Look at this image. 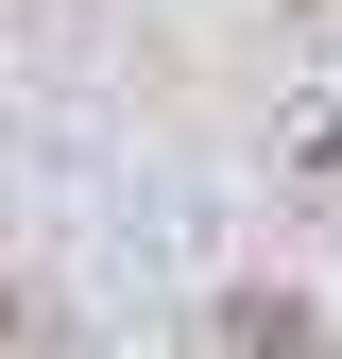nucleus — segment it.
Returning <instances> with one entry per match:
<instances>
[{
	"label": "nucleus",
	"mask_w": 342,
	"mask_h": 359,
	"mask_svg": "<svg viewBox=\"0 0 342 359\" xmlns=\"http://www.w3.org/2000/svg\"><path fill=\"white\" fill-rule=\"evenodd\" d=\"M223 359H325V325L291 291H223Z\"/></svg>",
	"instance_id": "obj_1"
},
{
	"label": "nucleus",
	"mask_w": 342,
	"mask_h": 359,
	"mask_svg": "<svg viewBox=\"0 0 342 359\" xmlns=\"http://www.w3.org/2000/svg\"><path fill=\"white\" fill-rule=\"evenodd\" d=\"M308 205L342 222V120H325V137H308Z\"/></svg>",
	"instance_id": "obj_2"
}]
</instances>
